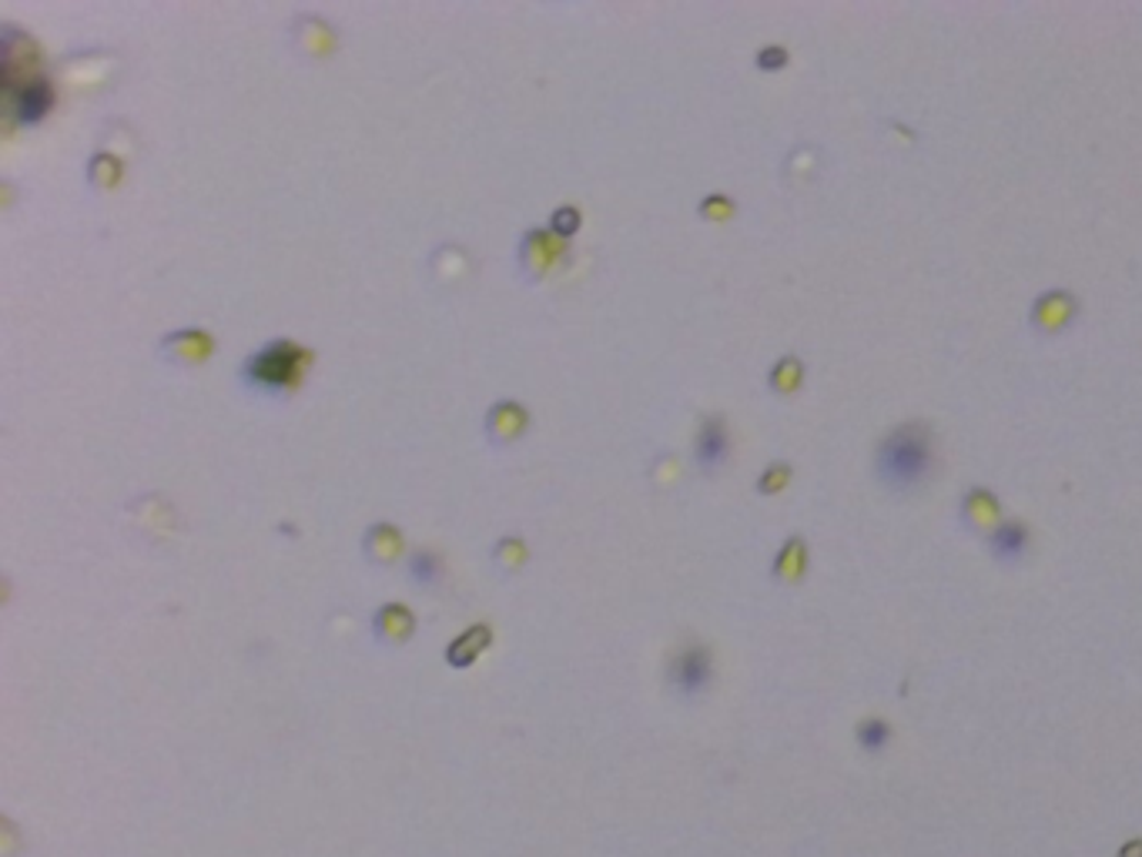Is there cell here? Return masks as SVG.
I'll return each mask as SVG.
<instances>
[{
	"label": "cell",
	"mask_w": 1142,
	"mask_h": 857,
	"mask_svg": "<svg viewBox=\"0 0 1142 857\" xmlns=\"http://www.w3.org/2000/svg\"><path fill=\"white\" fill-rule=\"evenodd\" d=\"M807 573V543L801 536H791V540L781 547V553L774 556V576L784 583H797Z\"/></svg>",
	"instance_id": "4fadbf2b"
},
{
	"label": "cell",
	"mask_w": 1142,
	"mask_h": 857,
	"mask_svg": "<svg viewBox=\"0 0 1142 857\" xmlns=\"http://www.w3.org/2000/svg\"><path fill=\"white\" fill-rule=\"evenodd\" d=\"M932 466H935L932 428L921 422H905L892 428L875 453V476L882 486L895 493H908L921 486V482L932 476Z\"/></svg>",
	"instance_id": "6da1fadb"
},
{
	"label": "cell",
	"mask_w": 1142,
	"mask_h": 857,
	"mask_svg": "<svg viewBox=\"0 0 1142 857\" xmlns=\"http://www.w3.org/2000/svg\"><path fill=\"white\" fill-rule=\"evenodd\" d=\"M412 626H416V620L403 603H386L375 613V633L386 643H406L412 636Z\"/></svg>",
	"instance_id": "8fae6325"
},
{
	"label": "cell",
	"mask_w": 1142,
	"mask_h": 857,
	"mask_svg": "<svg viewBox=\"0 0 1142 857\" xmlns=\"http://www.w3.org/2000/svg\"><path fill=\"white\" fill-rule=\"evenodd\" d=\"M560 251H563V238H553L550 232H529L523 242V265L533 268L536 275H543Z\"/></svg>",
	"instance_id": "9c48e42d"
},
{
	"label": "cell",
	"mask_w": 1142,
	"mask_h": 857,
	"mask_svg": "<svg viewBox=\"0 0 1142 857\" xmlns=\"http://www.w3.org/2000/svg\"><path fill=\"white\" fill-rule=\"evenodd\" d=\"M489 639H493V630H489L486 623H476L469 626L459 639H453V647L446 650V660L453 667H469L476 664V657L489 647Z\"/></svg>",
	"instance_id": "30bf717a"
},
{
	"label": "cell",
	"mask_w": 1142,
	"mask_h": 857,
	"mask_svg": "<svg viewBox=\"0 0 1142 857\" xmlns=\"http://www.w3.org/2000/svg\"><path fill=\"white\" fill-rule=\"evenodd\" d=\"M399 547H403V540H399V532H396L393 526H375V529L369 532V553H372L378 563H393L396 553H399Z\"/></svg>",
	"instance_id": "e0dca14e"
},
{
	"label": "cell",
	"mask_w": 1142,
	"mask_h": 857,
	"mask_svg": "<svg viewBox=\"0 0 1142 857\" xmlns=\"http://www.w3.org/2000/svg\"><path fill=\"white\" fill-rule=\"evenodd\" d=\"M854 737H858V743L867 750V754H882V750L892 743V724L882 720V717H867V720L858 724Z\"/></svg>",
	"instance_id": "9a60e30c"
},
{
	"label": "cell",
	"mask_w": 1142,
	"mask_h": 857,
	"mask_svg": "<svg viewBox=\"0 0 1142 857\" xmlns=\"http://www.w3.org/2000/svg\"><path fill=\"white\" fill-rule=\"evenodd\" d=\"M788 61H791V54L784 47H778V44L760 47V54H757V68L760 71H781V68H788Z\"/></svg>",
	"instance_id": "ffe728a7"
},
{
	"label": "cell",
	"mask_w": 1142,
	"mask_h": 857,
	"mask_svg": "<svg viewBox=\"0 0 1142 857\" xmlns=\"http://www.w3.org/2000/svg\"><path fill=\"white\" fill-rule=\"evenodd\" d=\"M1028 547H1032V532L1022 519H1002L989 532V550L1002 563H1018L1028 553Z\"/></svg>",
	"instance_id": "52a82bcc"
},
{
	"label": "cell",
	"mask_w": 1142,
	"mask_h": 857,
	"mask_svg": "<svg viewBox=\"0 0 1142 857\" xmlns=\"http://www.w3.org/2000/svg\"><path fill=\"white\" fill-rule=\"evenodd\" d=\"M523 428H526V409L516 402H500L493 412H489V436H493L497 443L516 439Z\"/></svg>",
	"instance_id": "7c38bea8"
},
{
	"label": "cell",
	"mask_w": 1142,
	"mask_h": 857,
	"mask_svg": "<svg viewBox=\"0 0 1142 857\" xmlns=\"http://www.w3.org/2000/svg\"><path fill=\"white\" fill-rule=\"evenodd\" d=\"M165 349H168L172 355H178V359L201 362V359L211 352V342H208V336H201V332H182V336L168 339Z\"/></svg>",
	"instance_id": "2e32d148"
},
{
	"label": "cell",
	"mask_w": 1142,
	"mask_h": 857,
	"mask_svg": "<svg viewBox=\"0 0 1142 857\" xmlns=\"http://www.w3.org/2000/svg\"><path fill=\"white\" fill-rule=\"evenodd\" d=\"M11 94H14V111L24 125H37L54 107V87L44 74L11 84Z\"/></svg>",
	"instance_id": "8992f818"
},
{
	"label": "cell",
	"mask_w": 1142,
	"mask_h": 857,
	"mask_svg": "<svg viewBox=\"0 0 1142 857\" xmlns=\"http://www.w3.org/2000/svg\"><path fill=\"white\" fill-rule=\"evenodd\" d=\"M962 516L975 532H992L1002 523V506L995 500L992 490L986 486H971L962 500Z\"/></svg>",
	"instance_id": "ba28073f"
},
{
	"label": "cell",
	"mask_w": 1142,
	"mask_h": 857,
	"mask_svg": "<svg viewBox=\"0 0 1142 857\" xmlns=\"http://www.w3.org/2000/svg\"><path fill=\"white\" fill-rule=\"evenodd\" d=\"M788 482H791V466H788V462H771L765 472H760L757 490L771 496V493H781V490L788 486Z\"/></svg>",
	"instance_id": "ac0fdd59"
},
{
	"label": "cell",
	"mask_w": 1142,
	"mask_h": 857,
	"mask_svg": "<svg viewBox=\"0 0 1142 857\" xmlns=\"http://www.w3.org/2000/svg\"><path fill=\"white\" fill-rule=\"evenodd\" d=\"M714 680V657L703 643H690V647L677 650L671 667H667V683L680 693V696H697L711 686Z\"/></svg>",
	"instance_id": "3957f363"
},
{
	"label": "cell",
	"mask_w": 1142,
	"mask_h": 857,
	"mask_svg": "<svg viewBox=\"0 0 1142 857\" xmlns=\"http://www.w3.org/2000/svg\"><path fill=\"white\" fill-rule=\"evenodd\" d=\"M694 453H697V466L714 472L718 466L727 462V453H731V433H727V422L724 415H711L703 419L700 428H697V443H694Z\"/></svg>",
	"instance_id": "277c9868"
},
{
	"label": "cell",
	"mask_w": 1142,
	"mask_h": 857,
	"mask_svg": "<svg viewBox=\"0 0 1142 857\" xmlns=\"http://www.w3.org/2000/svg\"><path fill=\"white\" fill-rule=\"evenodd\" d=\"M308 362H312V355L302 345L271 342V345H265L261 352H255L248 359L245 379L255 389H265V392H286V389H295L302 383Z\"/></svg>",
	"instance_id": "7a4b0ae2"
},
{
	"label": "cell",
	"mask_w": 1142,
	"mask_h": 857,
	"mask_svg": "<svg viewBox=\"0 0 1142 857\" xmlns=\"http://www.w3.org/2000/svg\"><path fill=\"white\" fill-rule=\"evenodd\" d=\"M1119 857H1142V841H1139V837L1126 841V844L1119 847Z\"/></svg>",
	"instance_id": "603a6c76"
},
{
	"label": "cell",
	"mask_w": 1142,
	"mask_h": 857,
	"mask_svg": "<svg viewBox=\"0 0 1142 857\" xmlns=\"http://www.w3.org/2000/svg\"><path fill=\"white\" fill-rule=\"evenodd\" d=\"M580 228V211L576 208H557L553 211V235L557 238H570Z\"/></svg>",
	"instance_id": "44dd1931"
},
{
	"label": "cell",
	"mask_w": 1142,
	"mask_h": 857,
	"mask_svg": "<svg viewBox=\"0 0 1142 857\" xmlns=\"http://www.w3.org/2000/svg\"><path fill=\"white\" fill-rule=\"evenodd\" d=\"M409 570H412V576H416L419 583H426V586L440 579V560L432 556V553H416L412 563H409Z\"/></svg>",
	"instance_id": "d6986e66"
},
{
	"label": "cell",
	"mask_w": 1142,
	"mask_h": 857,
	"mask_svg": "<svg viewBox=\"0 0 1142 857\" xmlns=\"http://www.w3.org/2000/svg\"><path fill=\"white\" fill-rule=\"evenodd\" d=\"M1075 315H1079V302L1072 292H1042L1032 302V326L1039 332H1062L1065 326H1072Z\"/></svg>",
	"instance_id": "5b68a950"
},
{
	"label": "cell",
	"mask_w": 1142,
	"mask_h": 857,
	"mask_svg": "<svg viewBox=\"0 0 1142 857\" xmlns=\"http://www.w3.org/2000/svg\"><path fill=\"white\" fill-rule=\"evenodd\" d=\"M801 383H804V365H801L797 355H784V359L771 368V389L781 392V396L797 392Z\"/></svg>",
	"instance_id": "5bb4252c"
},
{
	"label": "cell",
	"mask_w": 1142,
	"mask_h": 857,
	"mask_svg": "<svg viewBox=\"0 0 1142 857\" xmlns=\"http://www.w3.org/2000/svg\"><path fill=\"white\" fill-rule=\"evenodd\" d=\"M700 211L707 214V219H727V214H734V201L714 195V198H707V201L700 204Z\"/></svg>",
	"instance_id": "7402d4cb"
}]
</instances>
